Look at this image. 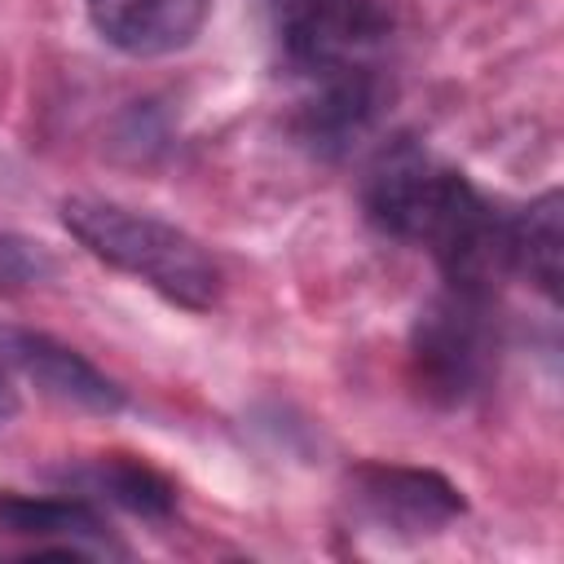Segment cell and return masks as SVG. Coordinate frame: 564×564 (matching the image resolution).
Returning <instances> with one entry per match:
<instances>
[{"instance_id":"1","label":"cell","mask_w":564,"mask_h":564,"mask_svg":"<svg viewBox=\"0 0 564 564\" xmlns=\"http://www.w3.org/2000/svg\"><path fill=\"white\" fill-rule=\"evenodd\" d=\"M366 216L414 247H427L449 286L498 295L516 273V212L489 203L458 167L419 141H392L366 176Z\"/></svg>"},{"instance_id":"2","label":"cell","mask_w":564,"mask_h":564,"mask_svg":"<svg viewBox=\"0 0 564 564\" xmlns=\"http://www.w3.org/2000/svg\"><path fill=\"white\" fill-rule=\"evenodd\" d=\"M62 225L84 251H93L119 273H132L181 308L207 313L220 300V264L203 251L198 238L159 216L79 194L62 203Z\"/></svg>"},{"instance_id":"3","label":"cell","mask_w":564,"mask_h":564,"mask_svg":"<svg viewBox=\"0 0 564 564\" xmlns=\"http://www.w3.org/2000/svg\"><path fill=\"white\" fill-rule=\"evenodd\" d=\"M498 361L494 295L441 286L410 326V379L423 401L458 410L485 392Z\"/></svg>"},{"instance_id":"4","label":"cell","mask_w":564,"mask_h":564,"mask_svg":"<svg viewBox=\"0 0 564 564\" xmlns=\"http://www.w3.org/2000/svg\"><path fill=\"white\" fill-rule=\"evenodd\" d=\"M269 13L278 53L300 79L379 62L392 31L383 0H269Z\"/></svg>"},{"instance_id":"5","label":"cell","mask_w":564,"mask_h":564,"mask_svg":"<svg viewBox=\"0 0 564 564\" xmlns=\"http://www.w3.org/2000/svg\"><path fill=\"white\" fill-rule=\"evenodd\" d=\"M348 502L366 524L397 538L441 533L467 511V498L449 476L401 463H357L348 471Z\"/></svg>"},{"instance_id":"6","label":"cell","mask_w":564,"mask_h":564,"mask_svg":"<svg viewBox=\"0 0 564 564\" xmlns=\"http://www.w3.org/2000/svg\"><path fill=\"white\" fill-rule=\"evenodd\" d=\"M308 93L291 119L300 145H308L317 159H344L348 150H357V141H366L388 106V79L379 70V62L370 66H344V70H326L304 79Z\"/></svg>"},{"instance_id":"7","label":"cell","mask_w":564,"mask_h":564,"mask_svg":"<svg viewBox=\"0 0 564 564\" xmlns=\"http://www.w3.org/2000/svg\"><path fill=\"white\" fill-rule=\"evenodd\" d=\"M0 366H13L53 401H66L88 414H119L128 405V392L106 370H97L84 352H75L70 344L44 330L0 326Z\"/></svg>"},{"instance_id":"8","label":"cell","mask_w":564,"mask_h":564,"mask_svg":"<svg viewBox=\"0 0 564 564\" xmlns=\"http://www.w3.org/2000/svg\"><path fill=\"white\" fill-rule=\"evenodd\" d=\"M212 0H88V18L106 44L128 57H167L203 31Z\"/></svg>"},{"instance_id":"9","label":"cell","mask_w":564,"mask_h":564,"mask_svg":"<svg viewBox=\"0 0 564 564\" xmlns=\"http://www.w3.org/2000/svg\"><path fill=\"white\" fill-rule=\"evenodd\" d=\"M0 524L18 538H35L44 546L35 551H62V555H88V551H123L101 511L88 498H31V494H4L0 498Z\"/></svg>"},{"instance_id":"10","label":"cell","mask_w":564,"mask_h":564,"mask_svg":"<svg viewBox=\"0 0 564 564\" xmlns=\"http://www.w3.org/2000/svg\"><path fill=\"white\" fill-rule=\"evenodd\" d=\"M62 480L66 489H79V498H97L145 520H167L176 511V485L159 467L132 454H101V458L75 463L62 471Z\"/></svg>"},{"instance_id":"11","label":"cell","mask_w":564,"mask_h":564,"mask_svg":"<svg viewBox=\"0 0 564 564\" xmlns=\"http://www.w3.org/2000/svg\"><path fill=\"white\" fill-rule=\"evenodd\" d=\"M560 247H564V198L546 189L516 212V273H524L546 300L560 295Z\"/></svg>"},{"instance_id":"12","label":"cell","mask_w":564,"mask_h":564,"mask_svg":"<svg viewBox=\"0 0 564 564\" xmlns=\"http://www.w3.org/2000/svg\"><path fill=\"white\" fill-rule=\"evenodd\" d=\"M44 273H53V260L40 251V242H22V238H0V286H18V282H40Z\"/></svg>"},{"instance_id":"13","label":"cell","mask_w":564,"mask_h":564,"mask_svg":"<svg viewBox=\"0 0 564 564\" xmlns=\"http://www.w3.org/2000/svg\"><path fill=\"white\" fill-rule=\"evenodd\" d=\"M13 410H18V401H13V388H9V379H4V370H0V423H4Z\"/></svg>"}]
</instances>
